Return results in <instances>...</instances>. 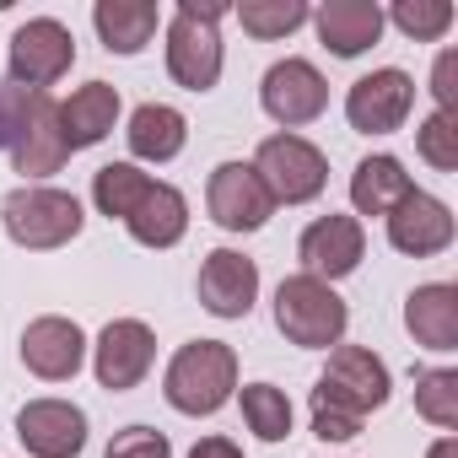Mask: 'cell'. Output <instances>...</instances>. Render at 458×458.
<instances>
[{
  "label": "cell",
  "instance_id": "cell-1",
  "mask_svg": "<svg viewBox=\"0 0 458 458\" xmlns=\"http://www.w3.org/2000/svg\"><path fill=\"white\" fill-rule=\"evenodd\" d=\"M0 146L12 151L22 178H49L71 162V140L60 124V103L49 92L0 87Z\"/></svg>",
  "mask_w": 458,
  "mask_h": 458
},
{
  "label": "cell",
  "instance_id": "cell-2",
  "mask_svg": "<svg viewBox=\"0 0 458 458\" xmlns=\"http://www.w3.org/2000/svg\"><path fill=\"white\" fill-rule=\"evenodd\" d=\"M238 388V351L226 340H189L162 377V394L178 415H216Z\"/></svg>",
  "mask_w": 458,
  "mask_h": 458
},
{
  "label": "cell",
  "instance_id": "cell-3",
  "mask_svg": "<svg viewBox=\"0 0 458 458\" xmlns=\"http://www.w3.org/2000/svg\"><path fill=\"white\" fill-rule=\"evenodd\" d=\"M0 221H6V238L17 249H33V254H49V249H65L76 233H81V199L65 194V189H49V183H22L6 194L0 205Z\"/></svg>",
  "mask_w": 458,
  "mask_h": 458
},
{
  "label": "cell",
  "instance_id": "cell-4",
  "mask_svg": "<svg viewBox=\"0 0 458 458\" xmlns=\"http://www.w3.org/2000/svg\"><path fill=\"white\" fill-rule=\"evenodd\" d=\"M221 17L226 6L216 0H178V17L167 28V76L189 92H210L221 81Z\"/></svg>",
  "mask_w": 458,
  "mask_h": 458
},
{
  "label": "cell",
  "instance_id": "cell-5",
  "mask_svg": "<svg viewBox=\"0 0 458 458\" xmlns=\"http://www.w3.org/2000/svg\"><path fill=\"white\" fill-rule=\"evenodd\" d=\"M345 302L329 281H313V276H286L281 292H276V329L302 345V351H329L345 340Z\"/></svg>",
  "mask_w": 458,
  "mask_h": 458
},
{
  "label": "cell",
  "instance_id": "cell-6",
  "mask_svg": "<svg viewBox=\"0 0 458 458\" xmlns=\"http://www.w3.org/2000/svg\"><path fill=\"white\" fill-rule=\"evenodd\" d=\"M254 173H259V183L270 189L276 205H308V199H318L324 183H329L324 151H318L313 140H302V135H270V140H259Z\"/></svg>",
  "mask_w": 458,
  "mask_h": 458
},
{
  "label": "cell",
  "instance_id": "cell-7",
  "mask_svg": "<svg viewBox=\"0 0 458 458\" xmlns=\"http://www.w3.org/2000/svg\"><path fill=\"white\" fill-rule=\"evenodd\" d=\"M388 394H394L388 367H383V356H372L367 345H335V351H329V367H324V377H318V388H313V399L340 404V410H351V415H361V420H367L372 410H383Z\"/></svg>",
  "mask_w": 458,
  "mask_h": 458
},
{
  "label": "cell",
  "instance_id": "cell-8",
  "mask_svg": "<svg viewBox=\"0 0 458 458\" xmlns=\"http://www.w3.org/2000/svg\"><path fill=\"white\" fill-rule=\"evenodd\" d=\"M6 65H12V87H28V92H44L55 87L71 65H76V38L65 22L55 17H33L12 33V49H6Z\"/></svg>",
  "mask_w": 458,
  "mask_h": 458
},
{
  "label": "cell",
  "instance_id": "cell-9",
  "mask_svg": "<svg viewBox=\"0 0 458 458\" xmlns=\"http://www.w3.org/2000/svg\"><path fill=\"white\" fill-rule=\"evenodd\" d=\"M205 205H210L216 226H226V233H259V226L276 216V199H270V189L259 183L254 162H221V167L210 173Z\"/></svg>",
  "mask_w": 458,
  "mask_h": 458
},
{
  "label": "cell",
  "instance_id": "cell-10",
  "mask_svg": "<svg viewBox=\"0 0 458 458\" xmlns=\"http://www.w3.org/2000/svg\"><path fill=\"white\" fill-rule=\"evenodd\" d=\"M259 103H265V114H270L276 124H286V135H292V130H302V124H313V119L324 114L329 87H324L318 65H308V60H281V65L265 71Z\"/></svg>",
  "mask_w": 458,
  "mask_h": 458
},
{
  "label": "cell",
  "instance_id": "cell-11",
  "mask_svg": "<svg viewBox=\"0 0 458 458\" xmlns=\"http://www.w3.org/2000/svg\"><path fill=\"white\" fill-rule=\"evenodd\" d=\"M410 108H415V81L404 76V71H372V76H361L351 92H345V119H351V130H361V135H394L404 119H410Z\"/></svg>",
  "mask_w": 458,
  "mask_h": 458
},
{
  "label": "cell",
  "instance_id": "cell-12",
  "mask_svg": "<svg viewBox=\"0 0 458 458\" xmlns=\"http://www.w3.org/2000/svg\"><path fill=\"white\" fill-rule=\"evenodd\" d=\"M297 259H302V276L313 281H340L351 276L361 259H367V233L356 216H318L302 243H297Z\"/></svg>",
  "mask_w": 458,
  "mask_h": 458
},
{
  "label": "cell",
  "instance_id": "cell-13",
  "mask_svg": "<svg viewBox=\"0 0 458 458\" xmlns=\"http://www.w3.org/2000/svg\"><path fill=\"white\" fill-rule=\"evenodd\" d=\"M17 437L33 458H76L87 447V415L71 399H33L17 410Z\"/></svg>",
  "mask_w": 458,
  "mask_h": 458
},
{
  "label": "cell",
  "instance_id": "cell-14",
  "mask_svg": "<svg viewBox=\"0 0 458 458\" xmlns=\"http://www.w3.org/2000/svg\"><path fill=\"white\" fill-rule=\"evenodd\" d=\"M22 361L28 372H38L44 383H65L81 372L87 361V335L76 318H60V313H44L22 329Z\"/></svg>",
  "mask_w": 458,
  "mask_h": 458
},
{
  "label": "cell",
  "instance_id": "cell-15",
  "mask_svg": "<svg viewBox=\"0 0 458 458\" xmlns=\"http://www.w3.org/2000/svg\"><path fill=\"white\" fill-rule=\"evenodd\" d=\"M259 297V265L243 259L238 249H216L199 265V308L216 318H249Z\"/></svg>",
  "mask_w": 458,
  "mask_h": 458
},
{
  "label": "cell",
  "instance_id": "cell-16",
  "mask_svg": "<svg viewBox=\"0 0 458 458\" xmlns=\"http://www.w3.org/2000/svg\"><path fill=\"white\" fill-rule=\"evenodd\" d=\"M388 243L410 259H426V254H442L453 243V210L426 194V189H410L394 210H388Z\"/></svg>",
  "mask_w": 458,
  "mask_h": 458
},
{
  "label": "cell",
  "instance_id": "cell-17",
  "mask_svg": "<svg viewBox=\"0 0 458 458\" xmlns=\"http://www.w3.org/2000/svg\"><path fill=\"white\" fill-rule=\"evenodd\" d=\"M157 361V340L140 318H114L103 335H98V383L108 394H124L135 388Z\"/></svg>",
  "mask_w": 458,
  "mask_h": 458
},
{
  "label": "cell",
  "instance_id": "cell-18",
  "mask_svg": "<svg viewBox=\"0 0 458 458\" xmlns=\"http://www.w3.org/2000/svg\"><path fill=\"white\" fill-rule=\"evenodd\" d=\"M313 22L324 49H335L340 60H356L383 38V6H372V0H329V6L313 12Z\"/></svg>",
  "mask_w": 458,
  "mask_h": 458
},
{
  "label": "cell",
  "instance_id": "cell-19",
  "mask_svg": "<svg viewBox=\"0 0 458 458\" xmlns=\"http://www.w3.org/2000/svg\"><path fill=\"white\" fill-rule=\"evenodd\" d=\"M404 329L426 351H458V286H447V281L415 286L404 302Z\"/></svg>",
  "mask_w": 458,
  "mask_h": 458
},
{
  "label": "cell",
  "instance_id": "cell-20",
  "mask_svg": "<svg viewBox=\"0 0 458 458\" xmlns=\"http://www.w3.org/2000/svg\"><path fill=\"white\" fill-rule=\"evenodd\" d=\"M130 238L140 249H173L183 233H189V199L173 189V183H151L146 199L130 210Z\"/></svg>",
  "mask_w": 458,
  "mask_h": 458
},
{
  "label": "cell",
  "instance_id": "cell-21",
  "mask_svg": "<svg viewBox=\"0 0 458 458\" xmlns=\"http://www.w3.org/2000/svg\"><path fill=\"white\" fill-rule=\"evenodd\" d=\"M92 22H98V38L108 55H140L162 22V12L151 0H98L92 6Z\"/></svg>",
  "mask_w": 458,
  "mask_h": 458
},
{
  "label": "cell",
  "instance_id": "cell-22",
  "mask_svg": "<svg viewBox=\"0 0 458 458\" xmlns=\"http://www.w3.org/2000/svg\"><path fill=\"white\" fill-rule=\"evenodd\" d=\"M119 119V87L108 81H87L81 92H71V103H60V124H65V140L71 151H87L98 146Z\"/></svg>",
  "mask_w": 458,
  "mask_h": 458
},
{
  "label": "cell",
  "instance_id": "cell-23",
  "mask_svg": "<svg viewBox=\"0 0 458 458\" xmlns=\"http://www.w3.org/2000/svg\"><path fill=\"white\" fill-rule=\"evenodd\" d=\"M124 140H130V151H135L140 162H173V157L183 151V140H189V124H183V114L167 108V103H140V108L130 114Z\"/></svg>",
  "mask_w": 458,
  "mask_h": 458
},
{
  "label": "cell",
  "instance_id": "cell-24",
  "mask_svg": "<svg viewBox=\"0 0 458 458\" xmlns=\"http://www.w3.org/2000/svg\"><path fill=\"white\" fill-rule=\"evenodd\" d=\"M410 189H415V183H410V173L399 167V157H367V162H356V173H351V205H356L361 216H388Z\"/></svg>",
  "mask_w": 458,
  "mask_h": 458
},
{
  "label": "cell",
  "instance_id": "cell-25",
  "mask_svg": "<svg viewBox=\"0 0 458 458\" xmlns=\"http://www.w3.org/2000/svg\"><path fill=\"white\" fill-rule=\"evenodd\" d=\"M146 189H151V178L135 162H108V167L92 173V205L108 221H130V210L146 199Z\"/></svg>",
  "mask_w": 458,
  "mask_h": 458
},
{
  "label": "cell",
  "instance_id": "cell-26",
  "mask_svg": "<svg viewBox=\"0 0 458 458\" xmlns=\"http://www.w3.org/2000/svg\"><path fill=\"white\" fill-rule=\"evenodd\" d=\"M243 420L259 442H286L292 437V399L276 383H249L243 388Z\"/></svg>",
  "mask_w": 458,
  "mask_h": 458
},
{
  "label": "cell",
  "instance_id": "cell-27",
  "mask_svg": "<svg viewBox=\"0 0 458 458\" xmlns=\"http://www.w3.org/2000/svg\"><path fill=\"white\" fill-rule=\"evenodd\" d=\"M415 410H420L431 426L453 431V426H458V372H453V367L420 372V377H415Z\"/></svg>",
  "mask_w": 458,
  "mask_h": 458
},
{
  "label": "cell",
  "instance_id": "cell-28",
  "mask_svg": "<svg viewBox=\"0 0 458 458\" xmlns=\"http://www.w3.org/2000/svg\"><path fill=\"white\" fill-rule=\"evenodd\" d=\"M238 22L254 38H286V33H297L308 22V6H302V0H243Z\"/></svg>",
  "mask_w": 458,
  "mask_h": 458
},
{
  "label": "cell",
  "instance_id": "cell-29",
  "mask_svg": "<svg viewBox=\"0 0 458 458\" xmlns=\"http://www.w3.org/2000/svg\"><path fill=\"white\" fill-rule=\"evenodd\" d=\"M394 28L404 38H415V44H431V38H442L453 28V6H447V0H399V6H394Z\"/></svg>",
  "mask_w": 458,
  "mask_h": 458
},
{
  "label": "cell",
  "instance_id": "cell-30",
  "mask_svg": "<svg viewBox=\"0 0 458 458\" xmlns=\"http://www.w3.org/2000/svg\"><path fill=\"white\" fill-rule=\"evenodd\" d=\"M415 151H420L437 173H453V167H458V119H453V114H431V119L415 130Z\"/></svg>",
  "mask_w": 458,
  "mask_h": 458
},
{
  "label": "cell",
  "instance_id": "cell-31",
  "mask_svg": "<svg viewBox=\"0 0 458 458\" xmlns=\"http://www.w3.org/2000/svg\"><path fill=\"white\" fill-rule=\"evenodd\" d=\"M108 458H173L167 437L151 431V426H124L114 442H108Z\"/></svg>",
  "mask_w": 458,
  "mask_h": 458
},
{
  "label": "cell",
  "instance_id": "cell-32",
  "mask_svg": "<svg viewBox=\"0 0 458 458\" xmlns=\"http://www.w3.org/2000/svg\"><path fill=\"white\" fill-rule=\"evenodd\" d=\"M313 431H318L324 442H351V437L361 431V415H351V410H340V404L313 399Z\"/></svg>",
  "mask_w": 458,
  "mask_h": 458
},
{
  "label": "cell",
  "instance_id": "cell-33",
  "mask_svg": "<svg viewBox=\"0 0 458 458\" xmlns=\"http://www.w3.org/2000/svg\"><path fill=\"white\" fill-rule=\"evenodd\" d=\"M431 92H437V114H453L458 108V55H437V71H431Z\"/></svg>",
  "mask_w": 458,
  "mask_h": 458
},
{
  "label": "cell",
  "instance_id": "cell-34",
  "mask_svg": "<svg viewBox=\"0 0 458 458\" xmlns=\"http://www.w3.org/2000/svg\"><path fill=\"white\" fill-rule=\"evenodd\" d=\"M189 458H243V447H238V442H226V437H205V442H194Z\"/></svg>",
  "mask_w": 458,
  "mask_h": 458
},
{
  "label": "cell",
  "instance_id": "cell-35",
  "mask_svg": "<svg viewBox=\"0 0 458 458\" xmlns=\"http://www.w3.org/2000/svg\"><path fill=\"white\" fill-rule=\"evenodd\" d=\"M431 458H458V442H453V437H442V442L431 447Z\"/></svg>",
  "mask_w": 458,
  "mask_h": 458
}]
</instances>
